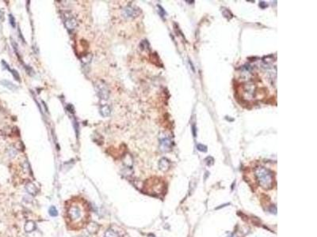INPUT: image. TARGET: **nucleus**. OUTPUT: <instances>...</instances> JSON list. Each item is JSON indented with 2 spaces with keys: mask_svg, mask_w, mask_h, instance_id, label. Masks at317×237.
<instances>
[{
  "mask_svg": "<svg viewBox=\"0 0 317 237\" xmlns=\"http://www.w3.org/2000/svg\"><path fill=\"white\" fill-rule=\"evenodd\" d=\"M124 165L126 167H128V168H131V167L132 166V159L129 154H127V155L124 157Z\"/></svg>",
  "mask_w": 317,
  "mask_h": 237,
  "instance_id": "nucleus-13",
  "label": "nucleus"
},
{
  "mask_svg": "<svg viewBox=\"0 0 317 237\" xmlns=\"http://www.w3.org/2000/svg\"><path fill=\"white\" fill-rule=\"evenodd\" d=\"M67 109L70 110V111H70V112H71V113H74L75 112L74 107H73L71 105V104H69V105H68V107H67Z\"/></svg>",
  "mask_w": 317,
  "mask_h": 237,
  "instance_id": "nucleus-23",
  "label": "nucleus"
},
{
  "mask_svg": "<svg viewBox=\"0 0 317 237\" xmlns=\"http://www.w3.org/2000/svg\"><path fill=\"white\" fill-rule=\"evenodd\" d=\"M105 237H119V235L114 230L110 228L105 232Z\"/></svg>",
  "mask_w": 317,
  "mask_h": 237,
  "instance_id": "nucleus-14",
  "label": "nucleus"
},
{
  "mask_svg": "<svg viewBox=\"0 0 317 237\" xmlns=\"http://www.w3.org/2000/svg\"><path fill=\"white\" fill-rule=\"evenodd\" d=\"M122 14L124 17H134L136 16H137L138 12L137 10L135 9V8L132 7V6H126L125 8H124L122 11Z\"/></svg>",
  "mask_w": 317,
  "mask_h": 237,
  "instance_id": "nucleus-5",
  "label": "nucleus"
},
{
  "mask_svg": "<svg viewBox=\"0 0 317 237\" xmlns=\"http://www.w3.org/2000/svg\"><path fill=\"white\" fill-rule=\"evenodd\" d=\"M87 231L91 234H95L99 230V225L95 222H91L87 225Z\"/></svg>",
  "mask_w": 317,
  "mask_h": 237,
  "instance_id": "nucleus-8",
  "label": "nucleus"
},
{
  "mask_svg": "<svg viewBox=\"0 0 317 237\" xmlns=\"http://www.w3.org/2000/svg\"><path fill=\"white\" fill-rule=\"evenodd\" d=\"M140 48L142 50H148L149 49V43L148 42V41H142V42L140 43Z\"/></svg>",
  "mask_w": 317,
  "mask_h": 237,
  "instance_id": "nucleus-18",
  "label": "nucleus"
},
{
  "mask_svg": "<svg viewBox=\"0 0 317 237\" xmlns=\"http://www.w3.org/2000/svg\"><path fill=\"white\" fill-rule=\"evenodd\" d=\"M95 91L98 97L102 100H108L110 97V90L108 89L107 85L102 81H98L95 84Z\"/></svg>",
  "mask_w": 317,
  "mask_h": 237,
  "instance_id": "nucleus-2",
  "label": "nucleus"
},
{
  "mask_svg": "<svg viewBox=\"0 0 317 237\" xmlns=\"http://www.w3.org/2000/svg\"><path fill=\"white\" fill-rule=\"evenodd\" d=\"M255 177L258 184L263 189H271L274 184V176L271 171L264 167H257L254 170Z\"/></svg>",
  "mask_w": 317,
  "mask_h": 237,
  "instance_id": "nucleus-1",
  "label": "nucleus"
},
{
  "mask_svg": "<svg viewBox=\"0 0 317 237\" xmlns=\"http://www.w3.org/2000/svg\"><path fill=\"white\" fill-rule=\"evenodd\" d=\"M4 63H5V65H6V69H8V70H9V71L12 73V74H13V76L14 77L15 79L18 80V81H20V77H19L18 73L17 71H15V70H11V69H10V68H9V66L6 65V63H5V62H4Z\"/></svg>",
  "mask_w": 317,
  "mask_h": 237,
  "instance_id": "nucleus-15",
  "label": "nucleus"
},
{
  "mask_svg": "<svg viewBox=\"0 0 317 237\" xmlns=\"http://www.w3.org/2000/svg\"><path fill=\"white\" fill-rule=\"evenodd\" d=\"M1 82H2V84L4 85V86H5V87H6L7 89H10V90L15 91L18 89V87L16 86V85H14L12 82H9V81H7V80H3V81H2Z\"/></svg>",
  "mask_w": 317,
  "mask_h": 237,
  "instance_id": "nucleus-12",
  "label": "nucleus"
},
{
  "mask_svg": "<svg viewBox=\"0 0 317 237\" xmlns=\"http://www.w3.org/2000/svg\"><path fill=\"white\" fill-rule=\"evenodd\" d=\"M82 237H87V236H86V235H83V236H82Z\"/></svg>",
  "mask_w": 317,
  "mask_h": 237,
  "instance_id": "nucleus-27",
  "label": "nucleus"
},
{
  "mask_svg": "<svg viewBox=\"0 0 317 237\" xmlns=\"http://www.w3.org/2000/svg\"><path fill=\"white\" fill-rule=\"evenodd\" d=\"M197 150L199 151H201V152H206L207 151V147L205 146H203V145H197Z\"/></svg>",
  "mask_w": 317,
  "mask_h": 237,
  "instance_id": "nucleus-20",
  "label": "nucleus"
},
{
  "mask_svg": "<svg viewBox=\"0 0 317 237\" xmlns=\"http://www.w3.org/2000/svg\"><path fill=\"white\" fill-rule=\"evenodd\" d=\"M77 24H78L77 21H76V19L73 17L72 15H70L69 14H66L64 20V25L67 30H69V31L74 30L76 28Z\"/></svg>",
  "mask_w": 317,
  "mask_h": 237,
  "instance_id": "nucleus-4",
  "label": "nucleus"
},
{
  "mask_svg": "<svg viewBox=\"0 0 317 237\" xmlns=\"http://www.w3.org/2000/svg\"><path fill=\"white\" fill-rule=\"evenodd\" d=\"M170 166H171V163L167 158H162L159 162V169L163 172H167V170H169Z\"/></svg>",
  "mask_w": 317,
  "mask_h": 237,
  "instance_id": "nucleus-6",
  "label": "nucleus"
},
{
  "mask_svg": "<svg viewBox=\"0 0 317 237\" xmlns=\"http://www.w3.org/2000/svg\"><path fill=\"white\" fill-rule=\"evenodd\" d=\"M9 20H10V25H12V27H15V19H14V17H13V15H11V14L9 15Z\"/></svg>",
  "mask_w": 317,
  "mask_h": 237,
  "instance_id": "nucleus-21",
  "label": "nucleus"
},
{
  "mask_svg": "<svg viewBox=\"0 0 317 237\" xmlns=\"http://www.w3.org/2000/svg\"><path fill=\"white\" fill-rule=\"evenodd\" d=\"M25 231L26 232H31V231H34L36 229V224L34 221L33 220H28L27 222L25 224L24 226Z\"/></svg>",
  "mask_w": 317,
  "mask_h": 237,
  "instance_id": "nucleus-11",
  "label": "nucleus"
},
{
  "mask_svg": "<svg viewBox=\"0 0 317 237\" xmlns=\"http://www.w3.org/2000/svg\"><path fill=\"white\" fill-rule=\"evenodd\" d=\"M49 214L52 216V217H56L58 215V211L56 208L55 206H51L50 209H49Z\"/></svg>",
  "mask_w": 317,
  "mask_h": 237,
  "instance_id": "nucleus-19",
  "label": "nucleus"
},
{
  "mask_svg": "<svg viewBox=\"0 0 317 237\" xmlns=\"http://www.w3.org/2000/svg\"><path fill=\"white\" fill-rule=\"evenodd\" d=\"M26 191L30 194V195H36L37 194V187H36L35 185H34L33 183H31V182H30V183H28V184H26Z\"/></svg>",
  "mask_w": 317,
  "mask_h": 237,
  "instance_id": "nucleus-9",
  "label": "nucleus"
},
{
  "mask_svg": "<svg viewBox=\"0 0 317 237\" xmlns=\"http://www.w3.org/2000/svg\"><path fill=\"white\" fill-rule=\"evenodd\" d=\"M222 14L225 17H227V18H232V17H233L232 14L228 10L225 9V8H223L222 9Z\"/></svg>",
  "mask_w": 317,
  "mask_h": 237,
  "instance_id": "nucleus-16",
  "label": "nucleus"
},
{
  "mask_svg": "<svg viewBox=\"0 0 317 237\" xmlns=\"http://www.w3.org/2000/svg\"><path fill=\"white\" fill-rule=\"evenodd\" d=\"M227 237H234V235H232V234H231V235H228V236H227Z\"/></svg>",
  "mask_w": 317,
  "mask_h": 237,
  "instance_id": "nucleus-26",
  "label": "nucleus"
},
{
  "mask_svg": "<svg viewBox=\"0 0 317 237\" xmlns=\"http://www.w3.org/2000/svg\"><path fill=\"white\" fill-rule=\"evenodd\" d=\"M259 6H261L262 8H266L267 7V4L264 2H261L259 3Z\"/></svg>",
  "mask_w": 317,
  "mask_h": 237,
  "instance_id": "nucleus-24",
  "label": "nucleus"
},
{
  "mask_svg": "<svg viewBox=\"0 0 317 237\" xmlns=\"http://www.w3.org/2000/svg\"><path fill=\"white\" fill-rule=\"evenodd\" d=\"M67 217L72 222H79L83 217V209L77 205L70 206L67 209Z\"/></svg>",
  "mask_w": 317,
  "mask_h": 237,
  "instance_id": "nucleus-3",
  "label": "nucleus"
},
{
  "mask_svg": "<svg viewBox=\"0 0 317 237\" xmlns=\"http://www.w3.org/2000/svg\"><path fill=\"white\" fill-rule=\"evenodd\" d=\"M8 154L10 157H14L15 156L17 155V150H15V148H14V147H10L8 149Z\"/></svg>",
  "mask_w": 317,
  "mask_h": 237,
  "instance_id": "nucleus-17",
  "label": "nucleus"
},
{
  "mask_svg": "<svg viewBox=\"0 0 317 237\" xmlns=\"http://www.w3.org/2000/svg\"><path fill=\"white\" fill-rule=\"evenodd\" d=\"M195 130H196V129H195V126H193V136H194V137H196V133H195Z\"/></svg>",
  "mask_w": 317,
  "mask_h": 237,
  "instance_id": "nucleus-25",
  "label": "nucleus"
},
{
  "mask_svg": "<svg viewBox=\"0 0 317 237\" xmlns=\"http://www.w3.org/2000/svg\"><path fill=\"white\" fill-rule=\"evenodd\" d=\"M171 142L168 138H163L160 142V150L163 152H167L171 149Z\"/></svg>",
  "mask_w": 317,
  "mask_h": 237,
  "instance_id": "nucleus-7",
  "label": "nucleus"
},
{
  "mask_svg": "<svg viewBox=\"0 0 317 237\" xmlns=\"http://www.w3.org/2000/svg\"><path fill=\"white\" fill-rule=\"evenodd\" d=\"M157 6H158V8H159V10H158V12H159V13H160V14L161 15V17H163V16H164V14H166L165 11L163 10V9L160 6H159V5H158Z\"/></svg>",
  "mask_w": 317,
  "mask_h": 237,
  "instance_id": "nucleus-22",
  "label": "nucleus"
},
{
  "mask_svg": "<svg viewBox=\"0 0 317 237\" xmlns=\"http://www.w3.org/2000/svg\"><path fill=\"white\" fill-rule=\"evenodd\" d=\"M100 114L103 117L110 116L111 114V108L107 104H104L100 107Z\"/></svg>",
  "mask_w": 317,
  "mask_h": 237,
  "instance_id": "nucleus-10",
  "label": "nucleus"
}]
</instances>
